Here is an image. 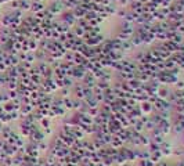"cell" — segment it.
Wrapping results in <instances>:
<instances>
[{"mask_svg":"<svg viewBox=\"0 0 184 166\" xmlns=\"http://www.w3.org/2000/svg\"><path fill=\"white\" fill-rule=\"evenodd\" d=\"M1 130H3V123L0 122V133H1Z\"/></svg>","mask_w":184,"mask_h":166,"instance_id":"43","label":"cell"},{"mask_svg":"<svg viewBox=\"0 0 184 166\" xmlns=\"http://www.w3.org/2000/svg\"><path fill=\"white\" fill-rule=\"evenodd\" d=\"M72 32H73V35H75V38H79V39H82L83 36H84V33H86V31L83 29L82 26H73V29H72Z\"/></svg>","mask_w":184,"mask_h":166,"instance_id":"22","label":"cell"},{"mask_svg":"<svg viewBox=\"0 0 184 166\" xmlns=\"http://www.w3.org/2000/svg\"><path fill=\"white\" fill-rule=\"evenodd\" d=\"M91 96H93V89L83 86V100H86L87 97H91Z\"/></svg>","mask_w":184,"mask_h":166,"instance_id":"35","label":"cell"},{"mask_svg":"<svg viewBox=\"0 0 184 166\" xmlns=\"http://www.w3.org/2000/svg\"><path fill=\"white\" fill-rule=\"evenodd\" d=\"M38 68L40 71V73H42V76L43 78H51L53 76V69H51V67L46 61H40L38 64Z\"/></svg>","mask_w":184,"mask_h":166,"instance_id":"5","label":"cell"},{"mask_svg":"<svg viewBox=\"0 0 184 166\" xmlns=\"http://www.w3.org/2000/svg\"><path fill=\"white\" fill-rule=\"evenodd\" d=\"M140 108H141V112L143 115H151L154 112V105L150 101H143L140 102Z\"/></svg>","mask_w":184,"mask_h":166,"instance_id":"10","label":"cell"},{"mask_svg":"<svg viewBox=\"0 0 184 166\" xmlns=\"http://www.w3.org/2000/svg\"><path fill=\"white\" fill-rule=\"evenodd\" d=\"M14 132H13V129L11 128H8V126H3V130H1V139L3 140H7V139H10V136L13 134Z\"/></svg>","mask_w":184,"mask_h":166,"instance_id":"23","label":"cell"},{"mask_svg":"<svg viewBox=\"0 0 184 166\" xmlns=\"http://www.w3.org/2000/svg\"><path fill=\"white\" fill-rule=\"evenodd\" d=\"M130 42H132V45H133L134 47H137V46L143 45V36L134 31V33L130 36Z\"/></svg>","mask_w":184,"mask_h":166,"instance_id":"15","label":"cell"},{"mask_svg":"<svg viewBox=\"0 0 184 166\" xmlns=\"http://www.w3.org/2000/svg\"><path fill=\"white\" fill-rule=\"evenodd\" d=\"M174 86V90H181L184 89V80H180V79H177V82L173 84Z\"/></svg>","mask_w":184,"mask_h":166,"instance_id":"41","label":"cell"},{"mask_svg":"<svg viewBox=\"0 0 184 166\" xmlns=\"http://www.w3.org/2000/svg\"><path fill=\"white\" fill-rule=\"evenodd\" d=\"M69 94H72V89H69V87H62V89H61V94H60V97H61V98L71 97Z\"/></svg>","mask_w":184,"mask_h":166,"instance_id":"37","label":"cell"},{"mask_svg":"<svg viewBox=\"0 0 184 166\" xmlns=\"http://www.w3.org/2000/svg\"><path fill=\"white\" fill-rule=\"evenodd\" d=\"M45 8H46V6L40 1V0H35V1H32V3H31L32 14H38V13H40V11H43Z\"/></svg>","mask_w":184,"mask_h":166,"instance_id":"11","label":"cell"},{"mask_svg":"<svg viewBox=\"0 0 184 166\" xmlns=\"http://www.w3.org/2000/svg\"><path fill=\"white\" fill-rule=\"evenodd\" d=\"M170 89L166 86V84H159L158 91H157V96L158 98H163V100H168V97L170 96Z\"/></svg>","mask_w":184,"mask_h":166,"instance_id":"9","label":"cell"},{"mask_svg":"<svg viewBox=\"0 0 184 166\" xmlns=\"http://www.w3.org/2000/svg\"><path fill=\"white\" fill-rule=\"evenodd\" d=\"M31 3L29 0H19V10L21 11H29L31 10Z\"/></svg>","mask_w":184,"mask_h":166,"instance_id":"25","label":"cell"},{"mask_svg":"<svg viewBox=\"0 0 184 166\" xmlns=\"http://www.w3.org/2000/svg\"><path fill=\"white\" fill-rule=\"evenodd\" d=\"M130 128H133V130L136 133H143V132H144V123L140 121V119H137L136 123H134L133 126H130Z\"/></svg>","mask_w":184,"mask_h":166,"instance_id":"24","label":"cell"},{"mask_svg":"<svg viewBox=\"0 0 184 166\" xmlns=\"http://www.w3.org/2000/svg\"><path fill=\"white\" fill-rule=\"evenodd\" d=\"M100 114V107H95V108H89L87 109V115L91 116V118H94Z\"/></svg>","mask_w":184,"mask_h":166,"instance_id":"39","label":"cell"},{"mask_svg":"<svg viewBox=\"0 0 184 166\" xmlns=\"http://www.w3.org/2000/svg\"><path fill=\"white\" fill-rule=\"evenodd\" d=\"M137 165L139 166H155L151 158H148V159H137Z\"/></svg>","mask_w":184,"mask_h":166,"instance_id":"33","label":"cell"},{"mask_svg":"<svg viewBox=\"0 0 184 166\" xmlns=\"http://www.w3.org/2000/svg\"><path fill=\"white\" fill-rule=\"evenodd\" d=\"M157 128H158L159 130L166 136L168 133H170V132H172V123H170L169 119H162V121L157 125Z\"/></svg>","mask_w":184,"mask_h":166,"instance_id":"8","label":"cell"},{"mask_svg":"<svg viewBox=\"0 0 184 166\" xmlns=\"http://www.w3.org/2000/svg\"><path fill=\"white\" fill-rule=\"evenodd\" d=\"M126 14H127V10L123 6H122L121 8H116V13H115V15H118L119 18H125V17H126Z\"/></svg>","mask_w":184,"mask_h":166,"instance_id":"36","label":"cell"},{"mask_svg":"<svg viewBox=\"0 0 184 166\" xmlns=\"http://www.w3.org/2000/svg\"><path fill=\"white\" fill-rule=\"evenodd\" d=\"M168 15H169V8L168 7H158L155 11H154V17H155V21H166L168 19Z\"/></svg>","mask_w":184,"mask_h":166,"instance_id":"4","label":"cell"},{"mask_svg":"<svg viewBox=\"0 0 184 166\" xmlns=\"http://www.w3.org/2000/svg\"><path fill=\"white\" fill-rule=\"evenodd\" d=\"M173 94L177 97V100H184V89H181V90H174V91H173Z\"/></svg>","mask_w":184,"mask_h":166,"instance_id":"40","label":"cell"},{"mask_svg":"<svg viewBox=\"0 0 184 166\" xmlns=\"http://www.w3.org/2000/svg\"><path fill=\"white\" fill-rule=\"evenodd\" d=\"M119 31H121V32H123V33H126V35H129V36H132V35L134 33L133 24H132V22H126V21H123Z\"/></svg>","mask_w":184,"mask_h":166,"instance_id":"12","label":"cell"},{"mask_svg":"<svg viewBox=\"0 0 184 166\" xmlns=\"http://www.w3.org/2000/svg\"><path fill=\"white\" fill-rule=\"evenodd\" d=\"M80 82L83 83V86H86V87H91V89H94L95 84H97V79L94 78V75L91 73V72H87L84 78H83Z\"/></svg>","mask_w":184,"mask_h":166,"instance_id":"6","label":"cell"},{"mask_svg":"<svg viewBox=\"0 0 184 166\" xmlns=\"http://www.w3.org/2000/svg\"><path fill=\"white\" fill-rule=\"evenodd\" d=\"M50 148V145L46 143V140H43V141H39L38 143V150L42 152V151H46V150H49Z\"/></svg>","mask_w":184,"mask_h":166,"instance_id":"38","label":"cell"},{"mask_svg":"<svg viewBox=\"0 0 184 166\" xmlns=\"http://www.w3.org/2000/svg\"><path fill=\"white\" fill-rule=\"evenodd\" d=\"M87 72H89V71L86 69L84 67L75 64V65H73V68H72V69H71V72H69V76H72L73 79H76V80H82Z\"/></svg>","mask_w":184,"mask_h":166,"instance_id":"2","label":"cell"},{"mask_svg":"<svg viewBox=\"0 0 184 166\" xmlns=\"http://www.w3.org/2000/svg\"><path fill=\"white\" fill-rule=\"evenodd\" d=\"M141 36H143V43H146V45H151V43L155 42V35L151 31L144 33V35H141Z\"/></svg>","mask_w":184,"mask_h":166,"instance_id":"19","label":"cell"},{"mask_svg":"<svg viewBox=\"0 0 184 166\" xmlns=\"http://www.w3.org/2000/svg\"><path fill=\"white\" fill-rule=\"evenodd\" d=\"M60 19L62 21L64 24H67L68 26H71V28L75 25V22L78 21L76 17H75V14H73V11H72V10H68V8H65L62 13L60 14Z\"/></svg>","mask_w":184,"mask_h":166,"instance_id":"1","label":"cell"},{"mask_svg":"<svg viewBox=\"0 0 184 166\" xmlns=\"http://www.w3.org/2000/svg\"><path fill=\"white\" fill-rule=\"evenodd\" d=\"M1 25L3 26H11V14H4L1 18Z\"/></svg>","mask_w":184,"mask_h":166,"instance_id":"30","label":"cell"},{"mask_svg":"<svg viewBox=\"0 0 184 166\" xmlns=\"http://www.w3.org/2000/svg\"><path fill=\"white\" fill-rule=\"evenodd\" d=\"M127 82V86H129V89L130 90H137L141 87V82H140L137 78H133V79H130V80H126Z\"/></svg>","mask_w":184,"mask_h":166,"instance_id":"16","label":"cell"},{"mask_svg":"<svg viewBox=\"0 0 184 166\" xmlns=\"http://www.w3.org/2000/svg\"><path fill=\"white\" fill-rule=\"evenodd\" d=\"M47 8H49V10H50V11L54 14V15H60V14H61L64 10H65V6H64V3L61 1V0H57V1L51 3V4L47 7Z\"/></svg>","mask_w":184,"mask_h":166,"instance_id":"7","label":"cell"},{"mask_svg":"<svg viewBox=\"0 0 184 166\" xmlns=\"http://www.w3.org/2000/svg\"><path fill=\"white\" fill-rule=\"evenodd\" d=\"M172 150H173V147H172L169 143H166V141L161 145V152H162V155H172Z\"/></svg>","mask_w":184,"mask_h":166,"instance_id":"21","label":"cell"},{"mask_svg":"<svg viewBox=\"0 0 184 166\" xmlns=\"http://www.w3.org/2000/svg\"><path fill=\"white\" fill-rule=\"evenodd\" d=\"M162 45H163V47H166L168 50L170 51L172 54L179 50V45L174 43V42H172V40H165V42H162Z\"/></svg>","mask_w":184,"mask_h":166,"instance_id":"14","label":"cell"},{"mask_svg":"<svg viewBox=\"0 0 184 166\" xmlns=\"http://www.w3.org/2000/svg\"><path fill=\"white\" fill-rule=\"evenodd\" d=\"M125 145V141L122 140L119 136H116V134H114L112 136V140H111V143H109V147L112 148H121Z\"/></svg>","mask_w":184,"mask_h":166,"instance_id":"13","label":"cell"},{"mask_svg":"<svg viewBox=\"0 0 184 166\" xmlns=\"http://www.w3.org/2000/svg\"><path fill=\"white\" fill-rule=\"evenodd\" d=\"M39 125H40V128L42 129H47L51 126V118H47V116H45L42 121L39 122Z\"/></svg>","mask_w":184,"mask_h":166,"instance_id":"29","label":"cell"},{"mask_svg":"<svg viewBox=\"0 0 184 166\" xmlns=\"http://www.w3.org/2000/svg\"><path fill=\"white\" fill-rule=\"evenodd\" d=\"M72 134L76 137L78 140H82L86 133H84V130H83L80 126H78V125H73V132H72Z\"/></svg>","mask_w":184,"mask_h":166,"instance_id":"18","label":"cell"},{"mask_svg":"<svg viewBox=\"0 0 184 166\" xmlns=\"http://www.w3.org/2000/svg\"><path fill=\"white\" fill-rule=\"evenodd\" d=\"M173 3V0H161L159 1V7H169Z\"/></svg>","mask_w":184,"mask_h":166,"instance_id":"42","label":"cell"},{"mask_svg":"<svg viewBox=\"0 0 184 166\" xmlns=\"http://www.w3.org/2000/svg\"><path fill=\"white\" fill-rule=\"evenodd\" d=\"M73 53H75V51H67V53L64 54L62 61H68V62H73Z\"/></svg>","mask_w":184,"mask_h":166,"instance_id":"34","label":"cell"},{"mask_svg":"<svg viewBox=\"0 0 184 166\" xmlns=\"http://www.w3.org/2000/svg\"><path fill=\"white\" fill-rule=\"evenodd\" d=\"M84 102L87 104V107H89V108H95V107H100V105H101L100 102L97 101V98L94 97V94H93L91 97H87V98L84 100Z\"/></svg>","mask_w":184,"mask_h":166,"instance_id":"20","label":"cell"},{"mask_svg":"<svg viewBox=\"0 0 184 166\" xmlns=\"http://www.w3.org/2000/svg\"><path fill=\"white\" fill-rule=\"evenodd\" d=\"M111 84H112L111 82H105V80H97V84H95V86H97V87H98L100 90L105 91V90H107L108 87L111 86Z\"/></svg>","mask_w":184,"mask_h":166,"instance_id":"28","label":"cell"},{"mask_svg":"<svg viewBox=\"0 0 184 166\" xmlns=\"http://www.w3.org/2000/svg\"><path fill=\"white\" fill-rule=\"evenodd\" d=\"M162 156H163V155H162L161 151H155V152H151V156H150V158H151V161H152L154 163H158L159 161H162Z\"/></svg>","mask_w":184,"mask_h":166,"instance_id":"27","label":"cell"},{"mask_svg":"<svg viewBox=\"0 0 184 166\" xmlns=\"http://www.w3.org/2000/svg\"><path fill=\"white\" fill-rule=\"evenodd\" d=\"M154 105V111H170L172 109V104L168 100H163V98H157V101L152 104Z\"/></svg>","mask_w":184,"mask_h":166,"instance_id":"3","label":"cell"},{"mask_svg":"<svg viewBox=\"0 0 184 166\" xmlns=\"http://www.w3.org/2000/svg\"><path fill=\"white\" fill-rule=\"evenodd\" d=\"M147 148H148V151H150V152H155V151H161V145H159V144H157V143H154L152 140L150 141V144L147 145Z\"/></svg>","mask_w":184,"mask_h":166,"instance_id":"31","label":"cell"},{"mask_svg":"<svg viewBox=\"0 0 184 166\" xmlns=\"http://www.w3.org/2000/svg\"><path fill=\"white\" fill-rule=\"evenodd\" d=\"M3 166H10V165H3Z\"/></svg>","mask_w":184,"mask_h":166,"instance_id":"44","label":"cell"},{"mask_svg":"<svg viewBox=\"0 0 184 166\" xmlns=\"http://www.w3.org/2000/svg\"><path fill=\"white\" fill-rule=\"evenodd\" d=\"M62 102H64L65 109H73V98L72 97H65V98H62Z\"/></svg>","mask_w":184,"mask_h":166,"instance_id":"26","label":"cell"},{"mask_svg":"<svg viewBox=\"0 0 184 166\" xmlns=\"http://www.w3.org/2000/svg\"><path fill=\"white\" fill-rule=\"evenodd\" d=\"M134 46L132 45V42H130V39L129 40H123L122 42V51L125 53V51H129V50H132Z\"/></svg>","mask_w":184,"mask_h":166,"instance_id":"32","label":"cell"},{"mask_svg":"<svg viewBox=\"0 0 184 166\" xmlns=\"http://www.w3.org/2000/svg\"><path fill=\"white\" fill-rule=\"evenodd\" d=\"M72 11H73V14H75L76 19H79V18H84V15H86V13H87V11H86V10H84V8H83V7L80 6V4L75 7V8H73Z\"/></svg>","mask_w":184,"mask_h":166,"instance_id":"17","label":"cell"}]
</instances>
